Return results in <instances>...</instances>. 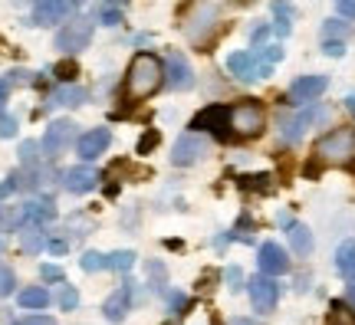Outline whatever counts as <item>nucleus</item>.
<instances>
[{
    "label": "nucleus",
    "mask_w": 355,
    "mask_h": 325,
    "mask_svg": "<svg viewBox=\"0 0 355 325\" xmlns=\"http://www.w3.org/2000/svg\"><path fill=\"white\" fill-rule=\"evenodd\" d=\"M270 181H273L270 175H250V177H241V184H243V188H250V191H270V188H273Z\"/></svg>",
    "instance_id": "obj_29"
},
{
    "label": "nucleus",
    "mask_w": 355,
    "mask_h": 325,
    "mask_svg": "<svg viewBox=\"0 0 355 325\" xmlns=\"http://www.w3.org/2000/svg\"><path fill=\"white\" fill-rule=\"evenodd\" d=\"M230 325H254V322H250V319H234Z\"/></svg>",
    "instance_id": "obj_45"
},
{
    "label": "nucleus",
    "mask_w": 355,
    "mask_h": 325,
    "mask_svg": "<svg viewBox=\"0 0 355 325\" xmlns=\"http://www.w3.org/2000/svg\"><path fill=\"white\" fill-rule=\"evenodd\" d=\"M40 273H43V279H50V283H60V279H63V270H60V266H53V263H43V266H40Z\"/></svg>",
    "instance_id": "obj_34"
},
{
    "label": "nucleus",
    "mask_w": 355,
    "mask_h": 325,
    "mask_svg": "<svg viewBox=\"0 0 355 325\" xmlns=\"http://www.w3.org/2000/svg\"><path fill=\"white\" fill-rule=\"evenodd\" d=\"M92 30H96V24H92L89 17H73V20L56 33V50L66 53V56L86 50L89 43H92Z\"/></svg>",
    "instance_id": "obj_4"
},
{
    "label": "nucleus",
    "mask_w": 355,
    "mask_h": 325,
    "mask_svg": "<svg viewBox=\"0 0 355 325\" xmlns=\"http://www.w3.org/2000/svg\"><path fill=\"white\" fill-rule=\"evenodd\" d=\"M73 3L76 0H37L33 7V24L37 26H50V24H60L73 13Z\"/></svg>",
    "instance_id": "obj_11"
},
{
    "label": "nucleus",
    "mask_w": 355,
    "mask_h": 325,
    "mask_svg": "<svg viewBox=\"0 0 355 325\" xmlns=\"http://www.w3.org/2000/svg\"><path fill=\"white\" fill-rule=\"evenodd\" d=\"M155 145H158V132H148V135H141L139 151H148V148H155Z\"/></svg>",
    "instance_id": "obj_40"
},
{
    "label": "nucleus",
    "mask_w": 355,
    "mask_h": 325,
    "mask_svg": "<svg viewBox=\"0 0 355 325\" xmlns=\"http://www.w3.org/2000/svg\"><path fill=\"white\" fill-rule=\"evenodd\" d=\"M76 3H86V0H76Z\"/></svg>",
    "instance_id": "obj_49"
},
{
    "label": "nucleus",
    "mask_w": 355,
    "mask_h": 325,
    "mask_svg": "<svg viewBox=\"0 0 355 325\" xmlns=\"http://www.w3.org/2000/svg\"><path fill=\"white\" fill-rule=\"evenodd\" d=\"M322 115H326V109H309V112H303L300 118H293V122H286V125H283V138H286V141H300L303 128L313 125V122H316V118H322Z\"/></svg>",
    "instance_id": "obj_17"
},
{
    "label": "nucleus",
    "mask_w": 355,
    "mask_h": 325,
    "mask_svg": "<svg viewBox=\"0 0 355 325\" xmlns=\"http://www.w3.org/2000/svg\"><path fill=\"white\" fill-rule=\"evenodd\" d=\"M290 270V260H286V250L279 243H263L260 247V273L266 276H279Z\"/></svg>",
    "instance_id": "obj_13"
},
{
    "label": "nucleus",
    "mask_w": 355,
    "mask_h": 325,
    "mask_svg": "<svg viewBox=\"0 0 355 325\" xmlns=\"http://www.w3.org/2000/svg\"><path fill=\"white\" fill-rule=\"evenodd\" d=\"M290 243L300 256H306V253L313 250V234H309V227L306 224H290Z\"/></svg>",
    "instance_id": "obj_21"
},
{
    "label": "nucleus",
    "mask_w": 355,
    "mask_h": 325,
    "mask_svg": "<svg viewBox=\"0 0 355 325\" xmlns=\"http://www.w3.org/2000/svg\"><path fill=\"white\" fill-rule=\"evenodd\" d=\"M165 82V66L155 53H135L125 73V99L128 102H141L148 99L152 92H158Z\"/></svg>",
    "instance_id": "obj_1"
},
{
    "label": "nucleus",
    "mask_w": 355,
    "mask_h": 325,
    "mask_svg": "<svg viewBox=\"0 0 355 325\" xmlns=\"http://www.w3.org/2000/svg\"><path fill=\"white\" fill-rule=\"evenodd\" d=\"M13 286H17V276H13V270L0 263V296H10Z\"/></svg>",
    "instance_id": "obj_31"
},
{
    "label": "nucleus",
    "mask_w": 355,
    "mask_h": 325,
    "mask_svg": "<svg viewBox=\"0 0 355 325\" xmlns=\"http://www.w3.org/2000/svg\"><path fill=\"white\" fill-rule=\"evenodd\" d=\"M99 17H102V20H105V24H109V26H115V24H119V13H115V10H102Z\"/></svg>",
    "instance_id": "obj_42"
},
{
    "label": "nucleus",
    "mask_w": 355,
    "mask_h": 325,
    "mask_svg": "<svg viewBox=\"0 0 355 325\" xmlns=\"http://www.w3.org/2000/svg\"><path fill=\"white\" fill-rule=\"evenodd\" d=\"M46 302H50V292L43 286H30L20 292V306L24 309H46Z\"/></svg>",
    "instance_id": "obj_24"
},
{
    "label": "nucleus",
    "mask_w": 355,
    "mask_h": 325,
    "mask_svg": "<svg viewBox=\"0 0 355 325\" xmlns=\"http://www.w3.org/2000/svg\"><path fill=\"white\" fill-rule=\"evenodd\" d=\"M191 128H198V132H214L217 138H230V105H207L204 112L194 115V122Z\"/></svg>",
    "instance_id": "obj_6"
},
{
    "label": "nucleus",
    "mask_w": 355,
    "mask_h": 325,
    "mask_svg": "<svg viewBox=\"0 0 355 325\" xmlns=\"http://www.w3.org/2000/svg\"><path fill=\"white\" fill-rule=\"evenodd\" d=\"M326 86H329L326 76H300L290 86V92H286V102L290 105H309V102H316L326 92Z\"/></svg>",
    "instance_id": "obj_8"
},
{
    "label": "nucleus",
    "mask_w": 355,
    "mask_h": 325,
    "mask_svg": "<svg viewBox=\"0 0 355 325\" xmlns=\"http://www.w3.org/2000/svg\"><path fill=\"white\" fill-rule=\"evenodd\" d=\"M266 128V112L257 99H243L230 105V132L237 138H257Z\"/></svg>",
    "instance_id": "obj_3"
},
{
    "label": "nucleus",
    "mask_w": 355,
    "mask_h": 325,
    "mask_svg": "<svg viewBox=\"0 0 355 325\" xmlns=\"http://www.w3.org/2000/svg\"><path fill=\"white\" fill-rule=\"evenodd\" d=\"M227 69H230V76H237V79H243V82H250V79H257V56L254 53H230Z\"/></svg>",
    "instance_id": "obj_16"
},
{
    "label": "nucleus",
    "mask_w": 355,
    "mask_h": 325,
    "mask_svg": "<svg viewBox=\"0 0 355 325\" xmlns=\"http://www.w3.org/2000/svg\"><path fill=\"white\" fill-rule=\"evenodd\" d=\"M132 260H135V253H112L109 256V270H128L132 266Z\"/></svg>",
    "instance_id": "obj_32"
},
{
    "label": "nucleus",
    "mask_w": 355,
    "mask_h": 325,
    "mask_svg": "<svg viewBox=\"0 0 355 325\" xmlns=\"http://www.w3.org/2000/svg\"><path fill=\"white\" fill-rule=\"evenodd\" d=\"M63 184H66V191H73V194H86V191H92L99 184V175H96L89 164H79V168H69L63 175Z\"/></svg>",
    "instance_id": "obj_14"
},
{
    "label": "nucleus",
    "mask_w": 355,
    "mask_h": 325,
    "mask_svg": "<svg viewBox=\"0 0 355 325\" xmlns=\"http://www.w3.org/2000/svg\"><path fill=\"white\" fill-rule=\"evenodd\" d=\"M322 50H326V56H343L345 43L343 39H326V43H322Z\"/></svg>",
    "instance_id": "obj_35"
},
{
    "label": "nucleus",
    "mask_w": 355,
    "mask_h": 325,
    "mask_svg": "<svg viewBox=\"0 0 355 325\" xmlns=\"http://www.w3.org/2000/svg\"><path fill=\"white\" fill-rule=\"evenodd\" d=\"M204 155H207V138H201L198 132H188V135H181L175 141V148H171V161L178 168H188V164L201 161Z\"/></svg>",
    "instance_id": "obj_7"
},
{
    "label": "nucleus",
    "mask_w": 355,
    "mask_h": 325,
    "mask_svg": "<svg viewBox=\"0 0 355 325\" xmlns=\"http://www.w3.org/2000/svg\"><path fill=\"white\" fill-rule=\"evenodd\" d=\"M316 161L322 164H352L355 161V128H332L316 141Z\"/></svg>",
    "instance_id": "obj_2"
},
{
    "label": "nucleus",
    "mask_w": 355,
    "mask_h": 325,
    "mask_svg": "<svg viewBox=\"0 0 355 325\" xmlns=\"http://www.w3.org/2000/svg\"><path fill=\"white\" fill-rule=\"evenodd\" d=\"M128 306H132V289L122 286V289H115L112 296L102 302V313H105V319H109V322H122V319H125V313H128Z\"/></svg>",
    "instance_id": "obj_15"
},
{
    "label": "nucleus",
    "mask_w": 355,
    "mask_h": 325,
    "mask_svg": "<svg viewBox=\"0 0 355 325\" xmlns=\"http://www.w3.org/2000/svg\"><path fill=\"white\" fill-rule=\"evenodd\" d=\"M83 270H86V273H96V270H109V256H105V253L89 250L86 256H83Z\"/></svg>",
    "instance_id": "obj_27"
},
{
    "label": "nucleus",
    "mask_w": 355,
    "mask_h": 325,
    "mask_svg": "<svg viewBox=\"0 0 355 325\" xmlns=\"http://www.w3.org/2000/svg\"><path fill=\"white\" fill-rule=\"evenodd\" d=\"M168 86L175 89V92H188L191 86H194V73H191V63H188V56L184 53H168Z\"/></svg>",
    "instance_id": "obj_10"
},
{
    "label": "nucleus",
    "mask_w": 355,
    "mask_h": 325,
    "mask_svg": "<svg viewBox=\"0 0 355 325\" xmlns=\"http://www.w3.org/2000/svg\"><path fill=\"white\" fill-rule=\"evenodd\" d=\"M43 148V145H37V141H24V145H20V161L26 164V168H33V164H37V151Z\"/></svg>",
    "instance_id": "obj_30"
},
{
    "label": "nucleus",
    "mask_w": 355,
    "mask_h": 325,
    "mask_svg": "<svg viewBox=\"0 0 355 325\" xmlns=\"http://www.w3.org/2000/svg\"><path fill=\"white\" fill-rule=\"evenodd\" d=\"M56 79L60 82H73L76 79V63H60L56 66Z\"/></svg>",
    "instance_id": "obj_33"
},
{
    "label": "nucleus",
    "mask_w": 355,
    "mask_h": 325,
    "mask_svg": "<svg viewBox=\"0 0 355 325\" xmlns=\"http://www.w3.org/2000/svg\"><path fill=\"white\" fill-rule=\"evenodd\" d=\"M60 306H63V309H76V306H79V292H76V289H63V299H60Z\"/></svg>",
    "instance_id": "obj_36"
},
{
    "label": "nucleus",
    "mask_w": 355,
    "mask_h": 325,
    "mask_svg": "<svg viewBox=\"0 0 355 325\" xmlns=\"http://www.w3.org/2000/svg\"><path fill=\"white\" fill-rule=\"evenodd\" d=\"M13 132H17V118L3 115V118H0V138H10Z\"/></svg>",
    "instance_id": "obj_38"
},
{
    "label": "nucleus",
    "mask_w": 355,
    "mask_h": 325,
    "mask_svg": "<svg viewBox=\"0 0 355 325\" xmlns=\"http://www.w3.org/2000/svg\"><path fill=\"white\" fill-rule=\"evenodd\" d=\"M349 302H352V306H355V283H352V286H349Z\"/></svg>",
    "instance_id": "obj_46"
},
{
    "label": "nucleus",
    "mask_w": 355,
    "mask_h": 325,
    "mask_svg": "<svg viewBox=\"0 0 355 325\" xmlns=\"http://www.w3.org/2000/svg\"><path fill=\"white\" fill-rule=\"evenodd\" d=\"M277 299H279V286L273 276L260 273L250 279V302H254L257 313H273V309H277Z\"/></svg>",
    "instance_id": "obj_9"
},
{
    "label": "nucleus",
    "mask_w": 355,
    "mask_h": 325,
    "mask_svg": "<svg viewBox=\"0 0 355 325\" xmlns=\"http://www.w3.org/2000/svg\"><path fill=\"white\" fill-rule=\"evenodd\" d=\"M24 213L30 217V220H53L56 217V204L53 200H30V204H24Z\"/></svg>",
    "instance_id": "obj_23"
},
{
    "label": "nucleus",
    "mask_w": 355,
    "mask_h": 325,
    "mask_svg": "<svg viewBox=\"0 0 355 325\" xmlns=\"http://www.w3.org/2000/svg\"><path fill=\"white\" fill-rule=\"evenodd\" d=\"M109 3H122V0H109Z\"/></svg>",
    "instance_id": "obj_48"
},
{
    "label": "nucleus",
    "mask_w": 355,
    "mask_h": 325,
    "mask_svg": "<svg viewBox=\"0 0 355 325\" xmlns=\"http://www.w3.org/2000/svg\"><path fill=\"white\" fill-rule=\"evenodd\" d=\"M109 145H112V132H109V128H89L86 135L76 141V151L83 161H92V158H99Z\"/></svg>",
    "instance_id": "obj_12"
},
{
    "label": "nucleus",
    "mask_w": 355,
    "mask_h": 325,
    "mask_svg": "<svg viewBox=\"0 0 355 325\" xmlns=\"http://www.w3.org/2000/svg\"><path fill=\"white\" fill-rule=\"evenodd\" d=\"M83 102H86V89L69 86V82H66L63 89H56V92H53L46 105L53 109V105H83Z\"/></svg>",
    "instance_id": "obj_18"
},
{
    "label": "nucleus",
    "mask_w": 355,
    "mask_h": 325,
    "mask_svg": "<svg viewBox=\"0 0 355 325\" xmlns=\"http://www.w3.org/2000/svg\"><path fill=\"white\" fill-rule=\"evenodd\" d=\"M349 109H352V112H355V96H349Z\"/></svg>",
    "instance_id": "obj_47"
},
{
    "label": "nucleus",
    "mask_w": 355,
    "mask_h": 325,
    "mask_svg": "<svg viewBox=\"0 0 355 325\" xmlns=\"http://www.w3.org/2000/svg\"><path fill=\"white\" fill-rule=\"evenodd\" d=\"M322 37L326 39H343V37H349V24H343V20H326V26H322Z\"/></svg>",
    "instance_id": "obj_28"
},
{
    "label": "nucleus",
    "mask_w": 355,
    "mask_h": 325,
    "mask_svg": "<svg viewBox=\"0 0 355 325\" xmlns=\"http://www.w3.org/2000/svg\"><path fill=\"white\" fill-rule=\"evenodd\" d=\"M20 247H24L26 253H40L43 247H46V234H43V227L40 224H30L20 230Z\"/></svg>",
    "instance_id": "obj_20"
},
{
    "label": "nucleus",
    "mask_w": 355,
    "mask_h": 325,
    "mask_svg": "<svg viewBox=\"0 0 355 325\" xmlns=\"http://www.w3.org/2000/svg\"><path fill=\"white\" fill-rule=\"evenodd\" d=\"M46 247H50V253H66V243H63V240H50Z\"/></svg>",
    "instance_id": "obj_43"
},
{
    "label": "nucleus",
    "mask_w": 355,
    "mask_h": 325,
    "mask_svg": "<svg viewBox=\"0 0 355 325\" xmlns=\"http://www.w3.org/2000/svg\"><path fill=\"white\" fill-rule=\"evenodd\" d=\"M336 10L343 13L345 20H355V0H336Z\"/></svg>",
    "instance_id": "obj_37"
},
{
    "label": "nucleus",
    "mask_w": 355,
    "mask_h": 325,
    "mask_svg": "<svg viewBox=\"0 0 355 325\" xmlns=\"http://www.w3.org/2000/svg\"><path fill=\"white\" fill-rule=\"evenodd\" d=\"M336 270L345 279H355V240H345L343 247L336 250Z\"/></svg>",
    "instance_id": "obj_19"
},
{
    "label": "nucleus",
    "mask_w": 355,
    "mask_h": 325,
    "mask_svg": "<svg viewBox=\"0 0 355 325\" xmlns=\"http://www.w3.org/2000/svg\"><path fill=\"white\" fill-rule=\"evenodd\" d=\"M273 13H277V33L279 37H286L293 30V7L286 3V0H273Z\"/></svg>",
    "instance_id": "obj_25"
},
{
    "label": "nucleus",
    "mask_w": 355,
    "mask_h": 325,
    "mask_svg": "<svg viewBox=\"0 0 355 325\" xmlns=\"http://www.w3.org/2000/svg\"><path fill=\"white\" fill-rule=\"evenodd\" d=\"M13 188H17V175H10L7 181H3V184H0V197H7Z\"/></svg>",
    "instance_id": "obj_41"
},
{
    "label": "nucleus",
    "mask_w": 355,
    "mask_h": 325,
    "mask_svg": "<svg viewBox=\"0 0 355 325\" xmlns=\"http://www.w3.org/2000/svg\"><path fill=\"white\" fill-rule=\"evenodd\" d=\"M24 207H0V230L3 234H10V230H17V227L24 224Z\"/></svg>",
    "instance_id": "obj_26"
},
{
    "label": "nucleus",
    "mask_w": 355,
    "mask_h": 325,
    "mask_svg": "<svg viewBox=\"0 0 355 325\" xmlns=\"http://www.w3.org/2000/svg\"><path fill=\"white\" fill-rule=\"evenodd\" d=\"M17 325H56L50 319V315H26V319H20Z\"/></svg>",
    "instance_id": "obj_39"
},
{
    "label": "nucleus",
    "mask_w": 355,
    "mask_h": 325,
    "mask_svg": "<svg viewBox=\"0 0 355 325\" xmlns=\"http://www.w3.org/2000/svg\"><path fill=\"white\" fill-rule=\"evenodd\" d=\"M73 138H76V125L69 122V118H56L46 125V135H43V155L46 158H60L69 145H73Z\"/></svg>",
    "instance_id": "obj_5"
},
{
    "label": "nucleus",
    "mask_w": 355,
    "mask_h": 325,
    "mask_svg": "<svg viewBox=\"0 0 355 325\" xmlns=\"http://www.w3.org/2000/svg\"><path fill=\"white\" fill-rule=\"evenodd\" d=\"M3 105H7V82H0V115H3Z\"/></svg>",
    "instance_id": "obj_44"
},
{
    "label": "nucleus",
    "mask_w": 355,
    "mask_h": 325,
    "mask_svg": "<svg viewBox=\"0 0 355 325\" xmlns=\"http://www.w3.org/2000/svg\"><path fill=\"white\" fill-rule=\"evenodd\" d=\"M326 325H355V306H349V302H332L329 315H326Z\"/></svg>",
    "instance_id": "obj_22"
}]
</instances>
